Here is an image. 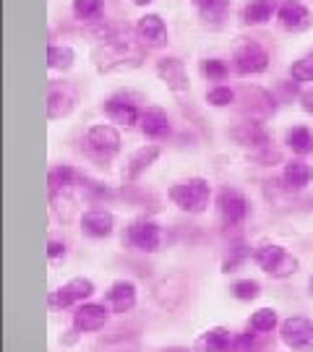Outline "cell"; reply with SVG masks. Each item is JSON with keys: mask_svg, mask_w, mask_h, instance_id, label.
Segmentation results:
<instances>
[{"mask_svg": "<svg viewBox=\"0 0 313 352\" xmlns=\"http://www.w3.org/2000/svg\"><path fill=\"white\" fill-rule=\"evenodd\" d=\"M102 0H74V13L81 21H94L102 16Z\"/></svg>", "mask_w": 313, "mask_h": 352, "instance_id": "obj_33", "label": "cell"}, {"mask_svg": "<svg viewBox=\"0 0 313 352\" xmlns=\"http://www.w3.org/2000/svg\"><path fill=\"white\" fill-rule=\"evenodd\" d=\"M277 21L285 32H305L313 24V13L301 0H282L277 11Z\"/></svg>", "mask_w": 313, "mask_h": 352, "instance_id": "obj_10", "label": "cell"}, {"mask_svg": "<svg viewBox=\"0 0 313 352\" xmlns=\"http://www.w3.org/2000/svg\"><path fill=\"white\" fill-rule=\"evenodd\" d=\"M230 292H233V298L250 302L261 295V285H259L256 279H240V282H235V285L230 287Z\"/></svg>", "mask_w": 313, "mask_h": 352, "instance_id": "obj_32", "label": "cell"}, {"mask_svg": "<svg viewBox=\"0 0 313 352\" xmlns=\"http://www.w3.org/2000/svg\"><path fill=\"white\" fill-rule=\"evenodd\" d=\"M279 340L292 352H308L313 347V321L305 316H290L279 324Z\"/></svg>", "mask_w": 313, "mask_h": 352, "instance_id": "obj_5", "label": "cell"}, {"mask_svg": "<svg viewBox=\"0 0 313 352\" xmlns=\"http://www.w3.org/2000/svg\"><path fill=\"white\" fill-rule=\"evenodd\" d=\"M282 177H285V186L290 190H303L313 180V167L303 160H290L285 164V175Z\"/></svg>", "mask_w": 313, "mask_h": 352, "instance_id": "obj_23", "label": "cell"}, {"mask_svg": "<svg viewBox=\"0 0 313 352\" xmlns=\"http://www.w3.org/2000/svg\"><path fill=\"white\" fill-rule=\"evenodd\" d=\"M136 302L138 292L131 279H118V282H113V287L107 289V305L113 314H128L136 308Z\"/></svg>", "mask_w": 313, "mask_h": 352, "instance_id": "obj_16", "label": "cell"}, {"mask_svg": "<svg viewBox=\"0 0 313 352\" xmlns=\"http://www.w3.org/2000/svg\"><path fill=\"white\" fill-rule=\"evenodd\" d=\"M290 76L298 84H311L313 81V50H308L303 58H298L295 63L290 65Z\"/></svg>", "mask_w": 313, "mask_h": 352, "instance_id": "obj_31", "label": "cell"}, {"mask_svg": "<svg viewBox=\"0 0 313 352\" xmlns=\"http://www.w3.org/2000/svg\"><path fill=\"white\" fill-rule=\"evenodd\" d=\"M162 352H191L188 347H164Z\"/></svg>", "mask_w": 313, "mask_h": 352, "instance_id": "obj_40", "label": "cell"}, {"mask_svg": "<svg viewBox=\"0 0 313 352\" xmlns=\"http://www.w3.org/2000/svg\"><path fill=\"white\" fill-rule=\"evenodd\" d=\"M107 318H110V314L102 302H84L74 314V331L76 334H94V331L105 329Z\"/></svg>", "mask_w": 313, "mask_h": 352, "instance_id": "obj_11", "label": "cell"}, {"mask_svg": "<svg viewBox=\"0 0 313 352\" xmlns=\"http://www.w3.org/2000/svg\"><path fill=\"white\" fill-rule=\"evenodd\" d=\"M301 107L308 115H313V89H308V91H303L301 94Z\"/></svg>", "mask_w": 313, "mask_h": 352, "instance_id": "obj_38", "label": "cell"}, {"mask_svg": "<svg viewBox=\"0 0 313 352\" xmlns=\"http://www.w3.org/2000/svg\"><path fill=\"white\" fill-rule=\"evenodd\" d=\"M65 253H68V248H65L63 240H50L47 243V258L50 261H61V258H65Z\"/></svg>", "mask_w": 313, "mask_h": 352, "instance_id": "obj_37", "label": "cell"}, {"mask_svg": "<svg viewBox=\"0 0 313 352\" xmlns=\"http://www.w3.org/2000/svg\"><path fill=\"white\" fill-rule=\"evenodd\" d=\"M269 68V52L259 42H243L233 52V71L240 76H256Z\"/></svg>", "mask_w": 313, "mask_h": 352, "instance_id": "obj_6", "label": "cell"}, {"mask_svg": "<svg viewBox=\"0 0 313 352\" xmlns=\"http://www.w3.org/2000/svg\"><path fill=\"white\" fill-rule=\"evenodd\" d=\"M113 227H115V217L107 209H89L81 217V230L87 238H110L113 235Z\"/></svg>", "mask_w": 313, "mask_h": 352, "instance_id": "obj_17", "label": "cell"}, {"mask_svg": "<svg viewBox=\"0 0 313 352\" xmlns=\"http://www.w3.org/2000/svg\"><path fill=\"white\" fill-rule=\"evenodd\" d=\"M136 37L144 47H164L167 45V26L157 13H147L144 19H138Z\"/></svg>", "mask_w": 313, "mask_h": 352, "instance_id": "obj_15", "label": "cell"}, {"mask_svg": "<svg viewBox=\"0 0 313 352\" xmlns=\"http://www.w3.org/2000/svg\"><path fill=\"white\" fill-rule=\"evenodd\" d=\"M76 60V52L74 47H68V45H55L52 42L50 47H47V65H50V71H68Z\"/></svg>", "mask_w": 313, "mask_h": 352, "instance_id": "obj_28", "label": "cell"}, {"mask_svg": "<svg viewBox=\"0 0 313 352\" xmlns=\"http://www.w3.org/2000/svg\"><path fill=\"white\" fill-rule=\"evenodd\" d=\"M233 139L243 144V146H259V149H266L269 146V136H266V131L261 128V123H256V120H246V123H240L235 131H233Z\"/></svg>", "mask_w": 313, "mask_h": 352, "instance_id": "obj_21", "label": "cell"}, {"mask_svg": "<svg viewBox=\"0 0 313 352\" xmlns=\"http://www.w3.org/2000/svg\"><path fill=\"white\" fill-rule=\"evenodd\" d=\"M311 292H313V279H311Z\"/></svg>", "mask_w": 313, "mask_h": 352, "instance_id": "obj_42", "label": "cell"}, {"mask_svg": "<svg viewBox=\"0 0 313 352\" xmlns=\"http://www.w3.org/2000/svg\"><path fill=\"white\" fill-rule=\"evenodd\" d=\"M240 102H243V110L250 115V120H256V123L263 120V118H269V115H274L277 110L274 97L259 87H243Z\"/></svg>", "mask_w": 313, "mask_h": 352, "instance_id": "obj_12", "label": "cell"}, {"mask_svg": "<svg viewBox=\"0 0 313 352\" xmlns=\"http://www.w3.org/2000/svg\"><path fill=\"white\" fill-rule=\"evenodd\" d=\"M105 115L113 120V123H120V126H136L141 123V110L136 107V102H131L125 94H118V97H110V100L102 104Z\"/></svg>", "mask_w": 313, "mask_h": 352, "instance_id": "obj_14", "label": "cell"}, {"mask_svg": "<svg viewBox=\"0 0 313 352\" xmlns=\"http://www.w3.org/2000/svg\"><path fill=\"white\" fill-rule=\"evenodd\" d=\"M170 201L175 204L180 212L204 214L212 201V183L206 177H186L177 180L170 188Z\"/></svg>", "mask_w": 313, "mask_h": 352, "instance_id": "obj_1", "label": "cell"}, {"mask_svg": "<svg viewBox=\"0 0 313 352\" xmlns=\"http://www.w3.org/2000/svg\"><path fill=\"white\" fill-rule=\"evenodd\" d=\"M235 340V334L225 327L206 329L196 340V350L199 352H230V344Z\"/></svg>", "mask_w": 313, "mask_h": 352, "instance_id": "obj_19", "label": "cell"}, {"mask_svg": "<svg viewBox=\"0 0 313 352\" xmlns=\"http://www.w3.org/2000/svg\"><path fill=\"white\" fill-rule=\"evenodd\" d=\"M76 107V97L68 89L52 87L47 94V118L50 120H61L65 115H71V110Z\"/></svg>", "mask_w": 313, "mask_h": 352, "instance_id": "obj_22", "label": "cell"}, {"mask_svg": "<svg viewBox=\"0 0 313 352\" xmlns=\"http://www.w3.org/2000/svg\"><path fill=\"white\" fill-rule=\"evenodd\" d=\"M94 295V282L84 277H76L71 282H65L63 287L50 292V308L52 311H68L74 305H84L87 298Z\"/></svg>", "mask_w": 313, "mask_h": 352, "instance_id": "obj_7", "label": "cell"}, {"mask_svg": "<svg viewBox=\"0 0 313 352\" xmlns=\"http://www.w3.org/2000/svg\"><path fill=\"white\" fill-rule=\"evenodd\" d=\"M201 71H204V76H206L209 81H225L227 74H230V68H227L222 60H217V58H206V60L201 63Z\"/></svg>", "mask_w": 313, "mask_h": 352, "instance_id": "obj_34", "label": "cell"}, {"mask_svg": "<svg viewBox=\"0 0 313 352\" xmlns=\"http://www.w3.org/2000/svg\"><path fill=\"white\" fill-rule=\"evenodd\" d=\"M253 264L259 266L261 272L266 274H272L274 279H288L292 277L295 272H298V258L292 256V253L285 251V245H279V243H263L259 245L256 251H253Z\"/></svg>", "mask_w": 313, "mask_h": 352, "instance_id": "obj_2", "label": "cell"}, {"mask_svg": "<svg viewBox=\"0 0 313 352\" xmlns=\"http://www.w3.org/2000/svg\"><path fill=\"white\" fill-rule=\"evenodd\" d=\"M94 58H97L100 71H123V68H133V65L141 63V52L131 47L128 37L102 45L100 50L94 52Z\"/></svg>", "mask_w": 313, "mask_h": 352, "instance_id": "obj_3", "label": "cell"}, {"mask_svg": "<svg viewBox=\"0 0 313 352\" xmlns=\"http://www.w3.org/2000/svg\"><path fill=\"white\" fill-rule=\"evenodd\" d=\"M248 256H253L250 253V248H248V243L243 238H238V240H233L230 245H227V253H225V258H222V272H238L240 266L246 264V258Z\"/></svg>", "mask_w": 313, "mask_h": 352, "instance_id": "obj_27", "label": "cell"}, {"mask_svg": "<svg viewBox=\"0 0 313 352\" xmlns=\"http://www.w3.org/2000/svg\"><path fill=\"white\" fill-rule=\"evenodd\" d=\"M157 160H160V146H141L138 151L131 154V160L125 164V177H128V180H136V177L144 175Z\"/></svg>", "mask_w": 313, "mask_h": 352, "instance_id": "obj_20", "label": "cell"}, {"mask_svg": "<svg viewBox=\"0 0 313 352\" xmlns=\"http://www.w3.org/2000/svg\"><path fill=\"white\" fill-rule=\"evenodd\" d=\"M235 97H238V94L230 87H214L212 91L206 94V102H209L212 107H230V104L235 102Z\"/></svg>", "mask_w": 313, "mask_h": 352, "instance_id": "obj_35", "label": "cell"}, {"mask_svg": "<svg viewBox=\"0 0 313 352\" xmlns=\"http://www.w3.org/2000/svg\"><path fill=\"white\" fill-rule=\"evenodd\" d=\"M285 144H288L292 154L298 157H305V154H313V131L305 126H295L285 133Z\"/></svg>", "mask_w": 313, "mask_h": 352, "instance_id": "obj_26", "label": "cell"}, {"mask_svg": "<svg viewBox=\"0 0 313 352\" xmlns=\"http://www.w3.org/2000/svg\"><path fill=\"white\" fill-rule=\"evenodd\" d=\"M74 183H76V170L71 167V164H55V167H50V173H47V190H50V199L52 196L65 193Z\"/></svg>", "mask_w": 313, "mask_h": 352, "instance_id": "obj_25", "label": "cell"}, {"mask_svg": "<svg viewBox=\"0 0 313 352\" xmlns=\"http://www.w3.org/2000/svg\"><path fill=\"white\" fill-rule=\"evenodd\" d=\"M125 240L138 253H157L162 248V230H160V225H154L151 219H136L128 227Z\"/></svg>", "mask_w": 313, "mask_h": 352, "instance_id": "obj_8", "label": "cell"}, {"mask_svg": "<svg viewBox=\"0 0 313 352\" xmlns=\"http://www.w3.org/2000/svg\"><path fill=\"white\" fill-rule=\"evenodd\" d=\"M261 350H263V334H256V331L235 334V340L230 344V352H261Z\"/></svg>", "mask_w": 313, "mask_h": 352, "instance_id": "obj_30", "label": "cell"}, {"mask_svg": "<svg viewBox=\"0 0 313 352\" xmlns=\"http://www.w3.org/2000/svg\"><path fill=\"white\" fill-rule=\"evenodd\" d=\"M248 327L256 334H269V331H274L279 327V316H277L274 308H259L256 314L250 316Z\"/></svg>", "mask_w": 313, "mask_h": 352, "instance_id": "obj_29", "label": "cell"}, {"mask_svg": "<svg viewBox=\"0 0 313 352\" xmlns=\"http://www.w3.org/2000/svg\"><path fill=\"white\" fill-rule=\"evenodd\" d=\"M217 209L225 227H238L248 217V201L238 188H222L217 193Z\"/></svg>", "mask_w": 313, "mask_h": 352, "instance_id": "obj_9", "label": "cell"}, {"mask_svg": "<svg viewBox=\"0 0 313 352\" xmlns=\"http://www.w3.org/2000/svg\"><path fill=\"white\" fill-rule=\"evenodd\" d=\"M157 76H160L164 84H167V89L175 91V94H183V91H188V87H191L188 71L180 58H160V60H157Z\"/></svg>", "mask_w": 313, "mask_h": 352, "instance_id": "obj_13", "label": "cell"}, {"mask_svg": "<svg viewBox=\"0 0 313 352\" xmlns=\"http://www.w3.org/2000/svg\"><path fill=\"white\" fill-rule=\"evenodd\" d=\"M277 11H279V0H250L243 8V21L246 24H266Z\"/></svg>", "mask_w": 313, "mask_h": 352, "instance_id": "obj_24", "label": "cell"}, {"mask_svg": "<svg viewBox=\"0 0 313 352\" xmlns=\"http://www.w3.org/2000/svg\"><path fill=\"white\" fill-rule=\"evenodd\" d=\"M191 3H193L199 11H204V8H209V6H212V3H217V0H191Z\"/></svg>", "mask_w": 313, "mask_h": 352, "instance_id": "obj_39", "label": "cell"}, {"mask_svg": "<svg viewBox=\"0 0 313 352\" xmlns=\"http://www.w3.org/2000/svg\"><path fill=\"white\" fill-rule=\"evenodd\" d=\"M141 131H144L147 139L162 141L173 133V126H170V118H167L164 110L149 107V110H144V115H141Z\"/></svg>", "mask_w": 313, "mask_h": 352, "instance_id": "obj_18", "label": "cell"}, {"mask_svg": "<svg viewBox=\"0 0 313 352\" xmlns=\"http://www.w3.org/2000/svg\"><path fill=\"white\" fill-rule=\"evenodd\" d=\"M225 13H227V0H217L209 8L201 11V19H204L206 24H219V21L225 19Z\"/></svg>", "mask_w": 313, "mask_h": 352, "instance_id": "obj_36", "label": "cell"}, {"mask_svg": "<svg viewBox=\"0 0 313 352\" xmlns=\"http://www.w3.org/2000/svg\"><path fill=\"white\" fill-rule=\"evenodd\" d=\"M87 151L89 157H94V160H100V162H110L115 154L120 151V133H118V128L115 126H107V123H100V126H91L87 131Z\"/></svg>", "mask_w": 313, "mask_h": 352, "instance_id": "obj_4", "label": "cell"}, {"mask_svg": "<svg viewBox=\"0 0 313 352\" xmlns=\"http://www.w3.org/2000/svg\"><path fill=\"white\" fill-rule=\"evenodd\" d=\"M149 3H154V0H133V6H149Z\"/></svg>", "mask_w": 313, "mask_h": 352, "instance_id": "obj_41", "label": "cell"}]
</instances>
